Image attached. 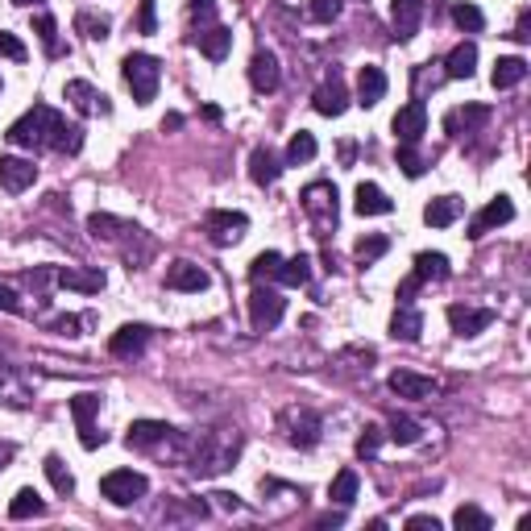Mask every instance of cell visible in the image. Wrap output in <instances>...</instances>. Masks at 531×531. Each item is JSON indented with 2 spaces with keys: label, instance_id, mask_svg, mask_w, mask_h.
<instances>
[{
  "label": "cell",
  "instance_id": "6da1fadb",
  "mask_svg": "<svg viewBox=\"0 0 531 531\" xmlns=\"http://www.w3.org/2000/svg\"><path fill=\"white\" fill-rule=\"evenodd\" d=\"M5 137H9L13 145H21V150H58V154H80L83 150V129L67 125L50 104H34L26 117L13 121Z\"/></svg>",
  "mask_w": 531,
  "mask_h": 531
},
{
  "label": "cell",
  "instance_id": "7a4b0ae2",
  "mask_svg": "<svg viewBox=\"0 0 531 531\" xmlns=\"http://www.w3.org/2000/svg\"><path fill=\"white\" fill-rule=\"evenodd\" d=\"M237 452H241V432L237 428H212L191 444V473L196 477H217L225 469H233Z\"/></svg>",
  "mask_w": 531,
  "mask_h": 531
},
{
  "label": "cell",
  "instance_id": "3957f363",
  "mask_svg": "<svg viewBox=\"0 0 531 531\" xmlns=\"http://www.w3.org/2000/svg\"><path fill=\"white\" fill-rule=\"evenodd\" d=\"M121 75H125L129 91H133L137 104H154V96H158V83H163V63L154 55H125V63H121Z\"/></svg>",
  "mask_w": 531,
  "mask_h": 531
},
{
  "label": "cell",
  "instance_id": "277c9868",
  "mask_svg": "<svg viewBox=\"0 0 531 531\" xmlns=\"http://www.w3.org/2000/svg\"><path fill=\"white\" fill-rule=\"evenodd\" d=\"M303 212H307V220H312V228L320 237H328L336 228V187L328 179H320V183H312V187H303Z\"/></svg>",
  "mask_w": 531,
  "mask_h": 531
},
{
  "label": "cell",
  "instance_id": "5b68a950",
  "mask_svg": "<svg viewBox=\"0 0 531 531\" xmlns=\"http://www.w3.org/2000/svg\"><path fill=\"white\" fill-rule=\"evenodd\" d=\"M100 494L112 506H133L137 498L150 494V477L137 473V469H112V473L100 477Z\"/></svg>",
  "mask_w": 531,
  "mask_h": 531
},
{
  "label": "cell",
  "instance_id": "8992f818",
  "mask_svg": "<svg viewBox=\"0 0 531 531\" xmlns=\"http://www.w3.org/2000/svg\"><path fill=\"white\" fill-rule=\"evenodd\" d=\"M282 312H287V299H282L274 287L253 282V295H250V324H253V333H271V328H279Z\"/></svg>",
  "mask_w": 531,
  "mask_h": 531
},
{
  "label": "cell",
  "instance_id": "52a82bcc",
  "mask_svg": "<svg viewBox=\"0 0 531 531\" xmlns=\"http://www.w3.org/2000/svg\"><path fill=\"white\" fill-rule=\"evenodd\" d=\"M175 441H179V432H175L171 423H158V419H133L125 428V444L137 452H154V449L175 444Z\"/></svg>",
  "mask_w": 531,
  "mask_h": 531
},
{
  "label": "cell",
  "instance_id": "ba28073f",
  "mask_svg": "<svg viewBox=\"0 0 531 531\" xmlns=\"http://www.w3.org/2000/svg\"><path fill=\"white\" fill-rule=\"evenodd\" d=\"M71 415H75V428H80V444H83V449H100V444H104V432H96L100 395H91V390L75 395L71 398Z\"/></svg>",
  "mask_w": 531,
  "mask_h": 531
},
{
  "label": "cell",
  "instance_id": "9c48e42d",
  "mask_svg": "<svg viewBox=\"0 0 531 531\" xmlns=\"http://www.w3.org/2000/svg\"><path fill=\"white\" fill-rule=\"evenodd\" d=\"M245 228H250V217L245 212H207L204 217V233L212 245H237L245 237Z\"/></svg>",
  "mask_w": 531,
  "mask_h": 531
},
{
  "label": "cell",
  "instance_id": "30bf717a",
  "mask_svg": "<svg viewBox=\"0 0 531 531\" xmlns=\"http://www.w3.org/2000/svg\"><path fill=\"white\" fill-rule=\"evenodd\" d=\"M498 320L494 307H469V303H452L449 307V328L457 336H477V333H486L490 324Z\"/></svg>",
  "mask_w": 531,
  "mask_h": 531
},
{
  "label": "cell",
  "instance_id": "8fae6325",
  "mask_svg": "<svg viewBox=\"0 0 531 531\" xmlns=\"http://www.w3.org/2000/svg\"><path fill=\"white\" fill-rule=\"evenodd\" d=\"M395 137L398 145H419V137L428 133V109H423V100H411V104H403V109L395 112Z\"/></svg>",
  "mask_w": 531,
  "mask_h": 531
},
{
  "label": "cell",
  "instance_id": "7c38bea8",
  "mask_svg": "<svg viewBox=\"0 0 531 531\" xmlns=\"http://www.w3.org/2000/svg\"><path fill=\"white\" fill-rule=\"evenodd\" d=\"M63 96L71 100V104L83 112V117H109V112H112V100L104 96L100 88H91L88 80H71V83H67Z\"/></svg>",
  "mask_w": 531,
  "mask_h": 531
},
{
  "label": "cell",
  "instance_id": "4fadbf2b",
  "mask_svg": "<svg viewBox=\"0 0 531 531\" xmlns=\"http://www.w3.org/2000/svg\"><path fill=\"white\" fill-rule=\"evenodd\" d=\"M37 166L29 158H17V154H0V187L9 196H21L26 187H34Z\"/></svg>",
  "mask_w": 531,
  "mask_h": 531
},
{
  "label": "cell",
  "instance_id": "5bb4252c",
  "mask_svg": "<svg viewBox=\"0 0 531 531\" xmlns=\"http://www.w3.org/2000/svg\"><path fill=\"white\" fill-rule=\"evenodd\" d=\"M515 220V204L506 196H498V199H490L482 212H477L473 220H469V237H486V233H494V228H503V225H511Z\"/></svg>",
  "mask_w": 531,
  "mask_h": 531
},
{
  "label": "cell",
  "instance_id": "9a60e30c",
  "mask_svg": "<svg viewBox=\"0 0 531 531\" xmlns=\"http://www.w3.org/2000/svg\"><path fill=\"white\" fill-rule=\"evenodd\" d=\"M423 5L428 0H390V21H395V37L398 42H411L423 26Z\"/></svg>",
  "mask_w": 531,
  "mask_h": 531
},
{
  "label": "cell",
  "instance_id": "2e32d148",
  "mask_svg": "<svg viewBox=\"0 0 531 531\" xmlns=\"http://www.w3.org/2000/svg\"><path fill=\"white\" fill-rule=\"evenodd\" d=\"M312 104H315V112H320V117H341V112L349 109V91H345L341 75H336V71L328 75V80L315 88Z\"/></svg>",
  "mask_w": 531,
  "mask_h": 531
},
{
  "label": "cell",
  "instance_id": "e0dca14e",
  "mask_svg": "<svg viewBox=\"0 0 531 531\" xmlns=\"http://www.w3.org/2000/svg\"><path fill=\"white\" fill-rule=\"evenodd\" d=\"M486 121H490V104H465V109H452L449 117H444V133L465 137V133H477Z\"/></svg>",
  "mask_w": 531,
  "mask_h": 531
},
{
  "label": "cell",
  "instance_id": "ac0fdd59",
  "mask_svg": "<svg viewBox=\"0 0 531 531\" xmlns=\"http://www.w3.org/2000/svg\"><path fill=\"white\" fill-rule=\"evenodd\" d=\"M207 271L204 266H196V261H171V271H166V287L171 291H187V295H199V291H207Z\"/></svg>",
  "mask_w": 531,
  "mask_h": 531
},
{
  "label": "cell",
  "instance_id": "d6986e66",
  "mask_svg": "<svg viewBox=\"0 0 531 531\" xmlns=\"http://www.w3.org/2000/svg\"><path fill=\"white\" fill-rule=\"evenodd\" d=\"M55 282L63 291H80V295H100L104 291V271H80V266H63V271H55Z\"/></svg>",
  "mask_w": 531,
  "mask_h": 531
},
{
  "label": "cell",
  "instance_id": "ffe728a7",
  "mask_svg": "<svg viewBox=\"0 0 531 531\" xmlns=\"http://www.w3.org/2000/svg\"><path fill=\"white\" fill-rule=\"evenodd\" d=\"M250 83H253L258 91H279L282 67H279V58H274L271 50H258V55L250 58Z\"/></svg>",
  "mask_w": 531,
  "mask_h": 531
},
{
  "label": "cell",
  "instance_id": "44dd1931",
  "mask_svg": "<svg viewBox=\"0 0 531 531\" xmlns=\"http://www.w3.org/2000/svg\"><path fill=\"white\" fill-rule=\"evenodd\" d=\"M196 42H199V55H204V58H212V63H225L228 50H233V29L207 26V29H199V34H196Z\"/></svg>",
  "mask_w": 531,
  "mask_h": 531
},
{
  "label": "cell",
  "instance_id": "7402d4cb",
  "mask_svg": "<svg viewBox=\"0 0 531 531\" xmlns=\"http://www.w3.org/2000/svg\"><path fill=\"white\" fill-rule=\"evenodd\" d=\"M279 175H282L279 154H274L271 145H258V150L250 154V179L258 183V187H271V183H279Z\"/></svg>",
  "mask_w": 531,
  "mask_h": 531
},
{
  "label": "cell",
  "instance_id": "603a6c76",
  "mask_svg": "<svg viewBox=\"0 0 531 531\" xmlns=\"http://www.w3.org/2000/svg\"><path fill=\"white\" fill-rule=\"evenodd\" d=\"M353 207H357L361 217H387V212H395V199H390L378 183H357V199H353Z\"/></svg>",
  "mask_w": 531,
  "mask_h": 531
},
{
  "label": "cell",
  "instance_id": "cb8c5ba5",
  "mask_svg": "<svg viewBox=\"0 0 531 531\" xmlns=\"http://www.w3.org/2000/svg\"><path fill=\"white\" fill-rule=\"evenodd\" d=\"M390 390H395L398 398H432L436 382L423 378V374H411V369H395V374H390Z\"/></svg>",
  "mask_w": 531,
  "mask_h": 531
},
{
  "label": "cell",
  "instance_id": "d4e9b609",
  "mask_svg": "<svg viewBox=\"0 0 531 531\" xmlns=\"http://www.w3.org/2000/svg\"><path fill=\"white\" fill-rule=\"evenodd\" d=\"M387 71L382 67H361V75H357V104L361 109H374L382 96H387Z\"/></svg>",
  "mask_w": 531,
  "mask_h": 531
},
{
  "label": "cell",
  "instance_id": "484cf974",
  "mask_svg": "<svg viewBox=\"0 0 531 531\" xmlns=\"http://www.w3.org/2000/svg\"><path fill=\"white\" fill-rule=\"evenodd\" d=\"M145 341H150V328H145V324H125V328L112 333L109 353H112V357H137V353L145 349Z\"/></svg>",
  "mask_w": 531,
  "mask_h": 531
},
{
  "label": "cell",
  "instance_id": "4316f807",
  "mask_svg": "<svg viewBox=\"0 0 531 531\" xmlns=\"http://www.w3.org/2000/svg\"><path fill=\"white\" fill-rule=\"evenodd\" d=\"M473 71H477V46L473 42L452 46V55L444 58V75L449 80H473Z\"/></svg>",
  "mask_w": 531,
  "mask_h": 531
},
{
  "label": "cell",
  "instance_id": "83f0119b",
  "mask_svg": "<svg viewBox=\"0 0 531 531\" xmlns=\"http://www.w3.org/2000/svg\"><path fill=\"white\" fill-rule=\"evenodd\" d=\"M419 333H423V315L411 303H398L395 315H390V336H398V341H419Z\"/></svg>",
  "mask_w": 531,
  "mask_h": 531
},
{
  "label": "cell",
  "instance_id": "f1b7e54d",
  "mask_svg": "<svg viewBox=\"0 0 531 531\" xmlns=\"http://www.w3.org/2000/svg\"><path fill=\"white\" fill-rule=\"evenodd\" d=\"M291 444H299V449H312L315 441H320V415L315 411H299L291 415V432H287Z\"/></svg>",
  "mask_w": 531,
  "mask_h": 531
},
{
  "label": "cell",
  "instance_id": "f546056e",
  "mask_svg": "<svg viewBox=\"0 0 531 531\" xmlns=\"http://www.w3.org/2000/svg\"><path fill=\"white\" fill-rule=\"evenodd\" d=\"M523 80H527V63H523L519 55H506V58H498V63H494V71H490V83H494L498 91L515 88V83H523Z\"/></svg>",
  "mask_w": 531,
  "mask_h": 531
},
{
  "label": "cell",
  "instance_id": "4dcf8cb0",
  "mask_svg": "<svg viewBox=\"0 0 531 531\" xmlns=\"http://www.w3.org/2000/svg\"><path fill=\"white\" fill-rule=\"evenodd\" d=\"M457 217H461V199L457 196H441V199H432V204L423 207V220H428L432 228L457 225Z\"/></svg>",
  "mask_w": 531,
  "mask_h": 531
},
{
  "label": "cell",
  "instance_id": "1f68e13d",
  "mask_svg": "<svg viewBox=\"0 0 531 531\" xmlns=\"http://www.w3.org/2000/svg\"><path fill=\"white\" fill-rule=\"evenodd\" d=\"M415 279H419V282H441V279H449V258H444V253H415Z\"/></svg>",
  "mask_w": 531,
  "mask_h": 531
},
{
  "label": "cell",
  "instance_id": "d6a6232c",
  "mask_svg": "<svg viewBox=\"0 0 531 531\" xmlns=\"http://www.w3.org/2000/svg\"><path fill=\"white\" fill-rule=\"evenodd\" d=\"M307 279H312V258H307V253L282 258V266H279V282H282V287H307Z\"/></svg>",
  "mask_w": 531,
  "mask_h": 531
},
{
  "label": "cell",
  "instance_id": "836d02e7",
  "mask_svg": "<svg viewBox=\"0 0 531 531\" xmlns=\"http://www.w3.org/2000/svg\"><path fill=\"white\" fill-rule=\"evenodd\" d=\"M88 228H91V237H96V241H121V237H125V228H129V220L109 217V212H91Z\"/></svg>",
  "mask_w": 531,
  "mask_h": 531
},
{
  "label": "cell",
  "instance_id": "e575fe53",
  "mask_svg": "<svg viewBox=\"0 0 531 531\" xmlns=\"http://www.w3.org/2000/svg\"><path fill=\"white\" fill-rule=\"evenodd\" d=\"M315 154H320L315 137L299 129V133L287 142V158H282V166H307V163H312V158H315Z\"/></svg>",
  "mask_w": 531,
  "mask_h": 531
},
{
  "label": "cell",
  "instance_id": "d590c367",
  "mask_svg": "<svg viewBox=\"0 0 531 531\" xmlns=\"http://www.w3.org/2000/svg\"><path fill=\"white\" fill-rule=\"evenodd\" d=\"M0 403L9 407H29V387L13 374L9 366H0Z\"/></svg>",
  "mask_w": 531,
  "mask_h": 531
},
{
  "label": "cell",
  "instance_id": "8d00e7d4",
  "mask_svg": "<svg viewBox=\"0 0 531 531\" xmlns=\"http://www.w3.org/2000/svg\"><path fill=\"white\" fill-rule=\"evenodd\" d=\"M357 490H361L357 473H353V469H341V473L333 477V486H328V498H333L336 506H353L357 503Z\"/></svg>",
  "mask_w": 531,
  "mask_h": 531
},
{
  "label": "cell",
  "instance_id": "74e56055",
  "mask_svg": "<svg viewBox=\"0 0 531 531\" xmlns=\"http://www.w3.org/2000/svg\"><path fill=\"white\" fill-rule=\"evenodd\" d=\"M390 250V237H382V233H369V237H361L357 241V250H353V258H357V266H374V261L382 258V253Z\"/></svg>",
  "mask_w": 531,
  "mask_h": 531
},
{
  "label": "cell",
  "instance_id": "f35d334b",
  "mask_svg": "<svg viewBox=\"0 0 531 531\" xmlns=\"http://www.w3.org/2000/svg\"><path fill=\"white\" fill-rule=\"evenodd\" d=\"M34 515H46V503L37 498V490H17V498L9 503V519H34Z\"/></svg>",
  "mask_w": 531,
  "mask_h": 531
},
{
  "label": "cell",
  "instance_id": "ab89813d",
  "mask_svg": "<svg viewBox=\"0 0 531 531\" xmlns=\"http://www.w3.org/2000/svg\"><path fill=\"white\" fill-rule=\"evenodd\" d=\"M42 469H46V477H50V486H55L58 494H71V490H75V477H71V469L63 465V457L50 452V457L42 461Z\"/></svg>",
  "mask_w": 531,
  "mask_h": 531
},
{
  "label": "cell",
  "instance_id": "60d3db41",
  "mask_svg": "<svg viewBox=\"0 0 531 531\" xmlns=\"http://www.w3.org/2000/svg\"><path fill=\"white\" fill-rule=\"evenodd\" d=\"M34 34L42 37V46H46V55H50V58L63 55V46H58V26H55L50 13H37V17H34Z\"/></svg>",
  "mask_w": 531,
  "mask_h": 531
},
{
  "label": "cell",
  "instance_id": "b9f144b4",
  "mask_svg": "<svg viewBox=\"0 0 531 531\" xmlns=\"http://www.w3.org/2000/svg\"><path fill=\"white\" fill-rule=\"evenodd\" d=\"M279 266H282V253L266 250V253H258V258H253V261H250V279H253V282L279 279Z\"/></svg>",
  "mask_w": 531,
  "mask_h": 531
},
{
  "label": "cell",
  "instance_id": "7bdbcfd3",
  "mask_svg": "<svg viewBox=\"0 0 531 531\" xmlns=\"http://www.w3.org/2000/svg\"><path fill=\"white\" fill-rule=\"evenodd\" d=\"M452 527H457V531H490L494 523H490L486 511H477V506H457V515H452Z\"/></svg>",
  "mask_w": 531,
  "mask_h": 531
},
{
  "label": "cell",
  "instance_id": "ee69618b",
  "mask_svg": "<svg viewBox=\"0 0 531 531\" xmlns=\"http://www.w3.org/2000/svg\"><path fill=\"white\" fill-rule=\"evenodd\" d=\"M452 21H457V29H465V34H482L486 29V17H482V9L477 5H452Z\"/></svg>",
  "mask_w": 531,
  "mask_h": 531
},
{
  "label": "cell",
  "instance_id": "f6af8a7d",
  "mask_svg": "<svg viewBox=\"0 0 531 531\" xmlns=\"http://www.w3.org/2000/svg\"><path fill=\"white\" fill-rule=\"evenodd\" d=\"M423 436V428L415 419H407V415H395L390 419V432H387V441H395V444H415Z\"/></svg>",
  "mask_w": 531,
  "mask_h": 531
},
{
  "label": "cell",
  "instance_id": "bcb514c9",
  "mask_svg": "<svg viewBox=\"0 0 531 531\" xmlns=\"http://www.w3.org/2000/svg\"><path fill=\"white\" fill-rule=\"evenodd\" d=\"M75 29H80L83 37H91V42H104V37H109V17H96V13H80V17H75Z\"/></svg>",
  "mask_w": 531,
  "mask_h": 531
},
{
  "label": "cell",
  "instance_id": "7dc6e473",
  "mask_svg": "<svg viewBox=\"0 0 531 531\" xmlns=\"http://www.w3.org/2000/svg\"><path fill=\"white\" fill-rule=\"evenodd\" d=\"M382 441H387V432H382L378 423H366L357 436V457H374V452L382 449Z\"/></svg>",
  "mask_w": 531,
  "mask_h": 531
},
{
  "label": "cell",
  "instance_id": "c3c4849f",
  "mask_svg": "<svg viewBox=\"0 0 531 531\" xmlns=\"http://www.w3.org/2000/svg\"><path fill=\"white\" fill-rule=\"evenodd\" d=\"M0 58H13V63H26V58H29L26 42H21L17 34H5V29H0Z\"/></svg>",
  "mask_w": 531,
  "mask_h": 531
},
{
  "label": "cell",
  "instance_id": "681fc988",
  "mask_svg": "<svg viewBox=\"0 0 531 531\" xmlns=\"http://www.w3.org/2000/svg\"><path fill=\"white\" fill-rule=\"evenodd\" d=\"M398 166H403L407 179H419V175H423V158H419V150H415V145H398Z\"/></svg>",
  "mask_w": 531,
  "mask_h": 531
},
{
  "label": "cell",
  "instance_id": "f907efd6",
  "mask_svg": "<svg viewBox=\"0 0 531 531\" xmlns=\"http://www.w3.org/2000/svg\"><path fill=\"white\" fill-rule=\"evenodd\" d=\"M341 5H345V0H312V21H320V26L336 21V17H341Z\"/></svg>",
  "mask_w": 531,
  "mask_h": 531
},
{
  "label": "cell",
  "instance_id": "816d5d0a",
  "mask_svg": "<svg viewBox=\"0 0 531 531\" xmlns=\"http://www.w3.org/2000/svg\"><path fill=\"white\" fill-rule=\"evenodd\" d=\"M191 17L199 21V29H207L217 17V0H191Z\"/></svg>",
  "mask_w": 531,
  "mask_h": 531
},
{
  "label": "cell",
  "instance_id": "f5cc1de1",
  "mask_svg": "<svg viewBox=\"0 0 531 531\" xmlns=\"http://www.w3.org/2000/svg\"><path fill=\"white\" fill-rule=\"evenodd\" d=\"M407 531H441V519H436V515H411V519H407Z\"/></svg>",
  "mask_w": 531,
  "mask_h": 531
},
{
  "label": "cell",
  "instance_id": "db71d44e",
  "mask_svg": "<svg viewBox=\"0 0 531 531\" xmlns=\"http://www.w3.org/2000/svg\"><path fill=\"white\" fill-rule=\"evenodd\" d=\"M137 29H142V34H154V29H158V17H154V0H142V17H137Z\"/></svg>",
  "mask_w": 531,
  "mask_h": 531
},
{
  "label": "cell",
  "instance_id": "11a10c76",
  "mask_svg": "<svg viewBox=\"0 0 531 531\" xmlns=\"http://www.w3.org/2000/svg\"><path fill=\"white\" fill-rule=\"evenodd\" d=\"M0 312H13V315H21V312H26V307H21V299L13 295V291L5 287V282H0Z\"/></svg>",
  "mask_w": 531,
  "mask_h": 531
},
{
  "label": "cell",
  "instance_id": "9f6ffc18",
  "mask_svg": "<svg viewBox=\"0 0 531 531\" xmlns=\"http://www.w3.org/2000/svg\"><path fill=\"white\" fill-rule=\"evenodd\" d=\"M511 37H515V42H527V37H531V13H527V9L519 13V21H515Z\"/></svg>",
  "mask_w": 531,
  "mask_h": 531
},
{
  "label": "cell",
  "instance_id": "6f0895ef",
  "mask_svg": "<svg viewBox=\"0 0 531 531\" xmlns=\"http://www.w3.org/2000/svg\"><path fill=\"white\" fill-rule=\"evenodd\" d=\"M419 287H423V282L415 279V274H407V279H403V287H398V303H411V299H415V291H419Z\"/></svg>",
  "mask_w": 531,
  "mask_h": 531
},
{
  "label": "cell",
  "instance_id": "680465c9",
  "mask_svg": "<svg viewBox=\"0 0 531 531\" xmlns=\"http://www.w3.org/2000/svg\"><path fill=\"white\" fill-rule=\"evenodd\" d=\"M55 333H63V336H80V315H63V320H55Z\"/></svg>",
  "mask_w": 531,
  "mask_h": 531
},
{
  "label": "cell",
  "instance_id": "91938a15",
  "mask_svg": "<svg viewBox=\"0 0 531 531\" xmlns=\"http://www.w3.org/2000/svg\"><path fill=\"white\" fill-rule=\"evenodd\" d=\"M220 498V506H225V511H237V506H241V503H237V494H217Z\"/></svg>",
  "mask_w": 531,
  "mask_h": 531
},
{
  "label": "cell",
  "instance_id": "94428289",
  "mask_svg": "<svg viewBox=\"0 0 531 531\" xmlns=\"http://www.w3.org/2000/svg\"><path fill=\"white\" fill-rule=\"evenodd\" d=\"M5 461H13V444L0 441V469H5Z\"/></svg>",
  "mask_w": 531,
  "mask_h": 531
},
{
  "label": "cell",
  "instance_id": "6125c7cd",
  "mask_svg": "<svg viewBox=\"0 0 531 531\" xmlns=\"http://www.w3.org/2000/svg\"><path fill=\"white\" fill-rule=\"evenodd\" d=\"M179 125H183V117H179V112H171V117L163 121V129H179Z\"/></svg>",
  "mask_w": 531,
  "mask_h": 531
},
{
  "label": "cell",
  "instance_id": "be15d7a7",
  "mask_svg": "<svg viewBox=\"0 0 531 531\" xmlns=\"http://www.w3.org/2000/svg\"><path fill=\"white\" fill-rule=\"evenodd\" d=\"M13 5H21V9H29V5H42V0H13Z\"/></svg>",
  "mask_w": 531,
  "mask_h": 531
},
{
  "label": "cell",
  "instance_id": "e7e4bbea",
  "mask_svg": "<svg viewBox=\"0 0 531 531\" xmlns=\"http://www.w3.org/2000/svg\"><path fill=\"white\" fill-rule=\"evenodd\" d=\"M0 91H5V83H0Z\"/></svg>",
  "mask_w": 531,
  "mask_h": 531
}]
</instances>
